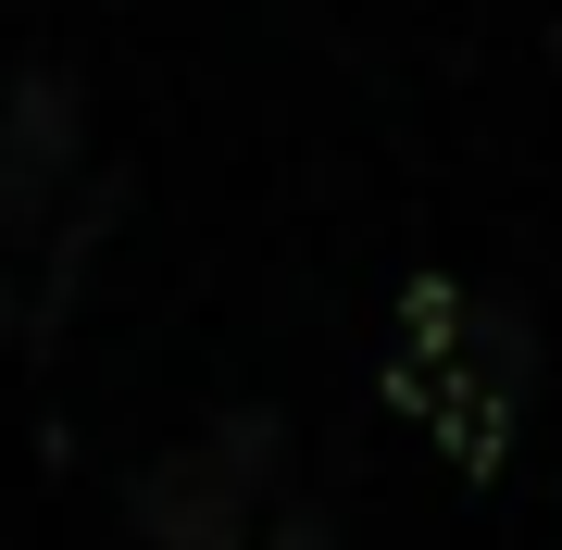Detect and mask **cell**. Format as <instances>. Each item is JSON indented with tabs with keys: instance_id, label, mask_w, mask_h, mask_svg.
Listing matches in <instances>:
<instances>
[{
	"instance_id": "obj_1",
	"label": "cell",
	"mask_w": 562,
	"mask_h": 550,
	"mask_svg": "<svg viewBox=\"0 0 562 550\" xmlns=\"http://www.w3.org/2000/svg\"><path fill=\"white\" fill-rule=\"evenodd\" d=\"M525 388H538V338L501 288H462V276H413L401 288V326H387V401L438 438L450 475H501L513 426H525Z\"/></svg>"
},
{
	"instance_id": "obj_2",
	"label": "cell",
	"mask_w": 562,
	"mask_h": 550,
	"mask_svg": "<svg viewBox=\"0 0 562 550\" xmlns=\"http://www.w3.org/2000/svg\"><path fill=\"white\" fill-rule=\"evenodd\" d=\"M262 450H276L262 413L213 426L201 450H176V463L138 489V526H150L162 550H238V513H250V489H262Z\"/></svg>"
}]
</instances>
